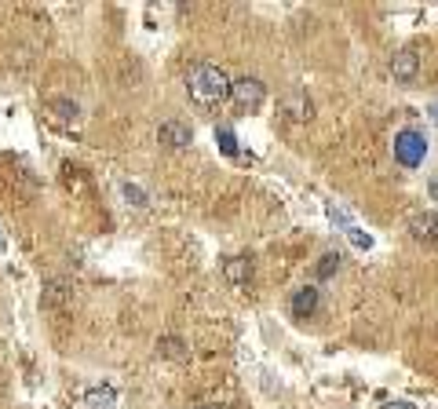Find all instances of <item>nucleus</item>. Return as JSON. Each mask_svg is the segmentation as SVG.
I'll use <instances>...</instances> for the list:
<instances>
[{
    "mask_svg": "<svg viewBox=\"0 0 438 409\" xmlns=\"http://www.w3.org/2000/svg\"><path fill=\"white\" fill-rule=\"evenodd\" d=\"M344 234H347V241H351V245H354V249H358V252H369L372 245H377V241H372V234H369V231H362L358 223H351Z\"/></svg>",
    "mask_w": 438,
    "mask_h": 409,
    "instance_id": "obj_11",
    "label": "nucleus"
},
{
    "mask_svg": "<svg viewBox=\"0 0 438 409\" xmlns=\"http://www.w3.org/2000/svg\"><path fill=\"white\" fill-rule=\"evenodd\" d=\"M80 406H85V409H117V391H113L110 384L88 387L85 399H80Z\"/></svg>",
    "mask_w": 438,
    "mask_h": 409,
    "instance_id": "obj_7",
    "label": "nucleus"
},
{
    "mask_svg": "<svg viewBox=\"0 0 438 409\" xmlns=\"http://www.w3.org/2000/svg\"><path fill=\"white\" fill-rule=\"evenodd\" d=\"M409 231L416 241H435L438 238V212H420V216H413Z\"/></svg>",
    "mask_w": 438,
    "mask_h": 409,
    "instance_id": "obj_8",
    "label": "nucleus"
},
{
    "mask_svg": "<svg viewBox=\"0 0 438 409\" xmlns=\"http://www.w3.org/2000/svg\"><path fill=\"white\" fill-rule=\"evenodd\" d=\"M121 194H124V201H128V205H136V208H146V205H150L146 190H143V187H136V183H124V187H121Z\"/></svg>",
    "mask_w": 438,
    "mask_h": 409,
    "instance_id": "obj_14",
    "label": "nucleus"
},
{
    "mask_svg": "<svg viewBox=\"0 0 438 409\" xmlns=\"http://www.w3.org/2000/svg\"><path fill=\"white\" fill-rule=\"evenodd\" d=\"M48 110H52L59 121H77V113H80V106L73 99H52V103H48Z\"/></svg>",
    "mask_w": 438,
    "mask_h": 409,
    "instance_id": "obj_12",
    "label": "nucleus"
},
{
    "mask_svg": "<svg viewBox=\"0 0 438 409\" xmlns=\"http://www.w3.org/2000/svg\"><path fill=\"white\" fill-rule=\"evenodd\" d=\"M0 256H4V231H0Z\"/></svg>",
    "mask_w": 438,
    "mask_h": 409,
    "instance_id": "obj_19",
    "label": "nucleus"
},
{
    "mask_svg": "<svg viewBox=\"0 0 438 409\" xmlns=\"http://www.w3.org/2000/svg\"><path fill=\"white\" fill-rule=\"evenodd\" d=\"M321 303V289L318 285H303L292 292V300H289V310H292V318H311L314 310Z\"/></svg>",
    "mask_w": 438,
    "mask_h": 409,
    "instance_id": "obj_4",
    "label": "nucleus"
},
{
    "mask_svg": "<svg viewBox=\"0 0 438 409\" xmlns=\"http://www.w3.org/2000/svg\"><path fill=\"white\" fill-rule=\"evenodd\" d=\"M157 143L168 146V150H183V146L194 143V132H190L183 121H165V124L157 128Z\"/></svg>",
    "mask_w": 438,
    "mask_h": 409,
    "instance_id": "obj_5",
    "label": "nucleus"
},
{
    "mask_svg": "<svg viewBox=\"0 0 438 409\" xmlns=\"http://www.w3.org/2000/svg\"><path fill=\"white\" fill-rule=\"evenodd\" d=\"M231 99L241 106V110H259L267 99V85L259 77H238L231 85Z\"/></svg>",
    "mask_w": 438,
    "mask_h": 409,
    "instance_id": "obj_3",
    "label": "nucleus"
},
{
    "mask_svg": "<svg viewBox=\"0 0 438 409\" xmlns=\"http://www.w3.org/2000/svg\"><path fill=\"white\" fill-rule=\"evenodd\" d=\"M198 409H231V406H223V402H201Z\"/></svg>",
    "mask_w": 438,
    "mask_h": 409,
    "instance_id": "obj_17",
    "label": "nucleus"
},
{
    "mask_svg": "<svg viewBox=\"0 0 438 409\" xmlns=\"http://www.w3.org/2000/svg\"><path fill=\"white\" fill-rule=\"evenodd\" d=\"M384 409H416L413 402H405V399H398V402H387Z\"/></svg>",
    "mask_w": 438,
    "mask_h": 409,
    "instance_id": "obj_16",
    "label": "nucleus"
},
{
    "mask_svg": "<svg viewBox=\"0 0 438 409\" xmlns=\"http://www.w3.org/2000/svg\"><path fill=\"white\" fill-rule=\"evenodd\" d=\"M428 113H431V121H438V99H435V103L428 106Z\"/></svg>",
    "mask_w": 438,
    "mask_h": 409,
    "instance_id": "obj_18",
    "label": "nucleus"
},
{
    "mask_svg": "<svg viewBox=\"0 0 438 409\" xmlns=\"http://www.w3.org/2000/svg\"><path fill=\"white\" fill-rule=\"evenodd\" d=\"M157 351L168 354V358H180L183 354V340L180 336H165V340H157Z\"/></svg>",
    "mask_w": 438,
    "mask_h": 409,
    "instance_id": "obj_15",
    "label": "nucleus"
},
{
    "mask_svg": "<svg viewBox=\"0 0 438 409\" xmlns=\"http://www.w3.org/2000/svg\"><path fill=\"white\" fill-rule=\"evenodd\" d=\"M336 271H340V256H336V252H326V256H321V264L314 267L318 282H326V278H333Z\"/></svg>",
    "mask_w": 438,
    "mask_h": 409,
    "instance_id": "obj_13",
    "label": "nucleus"
},
{
    "mask_svg": "<svg viewBox=\"0 0 438 409\" xmlns=\"http://www.w3.org/2000/svg\"><path fill=\"white\" fill-rule=\"evenodd\" d=\"M231 85H234V80L226 77L219 66H198L190 73V80H187V92H190V99L198 106H216V103L231 99Z\"/></svg>",
    "mask_w": 438,
    "mask_h": 409,
    "instance_id": "obj_1",
    "label": "nucleus"
},
{
    "mask_svg": "<svg viewBox=\"0 0 438 409\" xmlns=\"http://www.w3.org/2000/svg\"><path fill=\"white\" fill-rule=\"evenodd\" d=\"M216 146H219V154L226 157H238V136H234V128H216Z\"/></svg>",
    "mask_w": 438,
    "mask_h": 409,
    "instance_id": "obj_10",
    "label": "nucleus"
},
{
    "mask_svg": "<svg viewBox=\"0 0 438 409\" xmlns=\"http://www.w3.org/2000/svg\"><path fill=\"white\" fill-rule=\"evenodd\" d=\"M416 70H420V59L413 52H398L395 62H391V73H395V80H402V85H409V80L416 77Z\"/></svg>",
    "mask_w": 438,
    "mask_h": 409,
    "instance_id": "obj_9",
    "label": "nucleus"
},
{
    "mask_svg": "<svg viewBox=\"0 0 438 409\" xmlns=\"http://www.w3.org/2000/svg\"><path fill=\"white\" fill-rule=\"evenodd\" d=\"M391 154L402 168H420L428 157V136L420 132V128H402V132H395Z\"/></svg>",
    "mask_w": 438,
    "mask_h": 409,
    "instance_id": "obj_2",
    "label": "nucleus"
},
{
    "mask_svg": "<svg viewBox=\"0 0 438 409\" xmlns=\"http://www.w3.org/2000/svg\"><path fill=\"white\" fill-rule=\"evenodd\" d=\"M223 278L231 285H249V278H252V259L249 256H231V259H223Z\"/></svg>",
    "mask_w": 438,
    "mask_h": 409,
    "instance_id": "obj_6",
    "label": "nucleus"
}]
</instances>
